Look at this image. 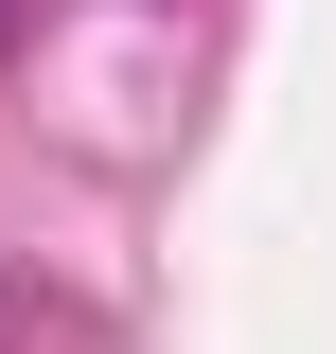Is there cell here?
Here are the masks:
<instances>
[{
  "mask_svg": "<svg viewBox=\"0 0 336 354\" xmlns=\"http://www.w3.org/2000/svg\"><path fill=\"white\" fill-rule=\"evenodd\" d=\"M0 36H18V0H0Z\"/></svg>",
  "mask_w": 336,
  "mask_h": 354,
  "instance_id": "obj_1",
  "label": "cell"
}]
</instances>
